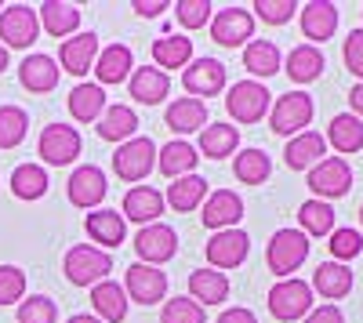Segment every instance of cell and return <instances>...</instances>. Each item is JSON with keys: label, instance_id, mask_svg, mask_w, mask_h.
Listing matches in <instances>:
<instances>
[{"label": "cell", "instance_id": "cell-1", "mask_svg": "<svg viewBox=\"0 0 363 323\" xmlns=\"http://www.w3.org/2000/svg\"><path fill=\"white\" fill-rule=\"evenodd\" d=\"M62 273L73 287H95L109 280L113 273V254L95 247V244H73L62 258Z\"/></svg>", "mask_w": 363, "mask_h": 323}, {"label": "cell", "instance_id": "cell-2", "mask_svg": "<svg viewBox=\"0 0 363 323\" xmlns=\"http://www.w3.org/2000/svg\"><path fill=\"white\" fill-rule=\"evenodd\" d=\"M309 258V237L301 229H277L272 240L265 247V266L269 273H277L280 280H287L291 273L301 269V261Z\"/></svg>", "mask_w": 363, "mask_h": 323}, {"label": "cell", "instance_id": "cell-3", "mask_svg": "<svg viewBox=\"0 0 363 323\" xmlns=\"http://www.w3.org/2000/svg\"><path fill=\"white\" fill-rule=\"evenodd\" d=\"M269 312L277 316L280 323H294L306 319L313 312V287L298 276H287L280 283H272L269 290Z\"/></svg>", "mask_w": 363, "mask_h": 323}, {"label": "cell", "instance_id": "cell-4", "mask_svg": "<svg viewBox=\"0 0 363 323\" xmlns=\"http://www.w3.org/2000/svg\"><path fill=\"white\" fill-rule=\"evenodd\" d=\"M225 109L236 124H258L262 116L272 109V95L269 87L258 80H240L225 91Z\"/></svg>", "mask_w": 363, "mask_h": 323}, {"label": "cell", "instance_id": "cell-5", "mask_svg": "<svg viewBox=\"0 0 363 323\" xmlns=\"http://www.w3.org/2000/svg\"><path fill=\"white\" fill-rule=\"evenodd\" d=\"M313 113H316V106H313V98H309L306 91H287V95H280L277 102H272V109H269V128L277 131V135L294 138V135H301V131L309 128Z\"/></svg>", "mask_w": 363, "mask_h": 323}, {"label": "cell", "instance_id": "cell-6", "mask_svg": "<svg viewBox=\"0 0 363 323\" xmlns=\"http://www.w3.org/2000/svg\"><path fill=\"white\" fill-rule=\"evenodd\" d=\"M153 167H157V142H153V138L135 135L131 142L116 145V153H113V171H116V178H124V182H142V178H149V171H153Z\"/></svg>", "mask_w": 363, "mask_h": 323}, {"label": "cell", "instance_id": "cell-7", "mask_svg": "<svg viewBox=\"0 0 363 323\" xmlns=\"http://www.w3.org/2000/svg\"><path fill=\"white\" fill-rule=\"evenodd\" d=\"M124 290L128 302L135 305H157L167 298V273L157 266H145V261H135L124 269Z\"/></svg>", "mask_w": 363, "mask_h": 323}, {"label": "cell", "instance_id": "cell-8", "mask_svg": "<svg viewBox=\"0 0 363 323\" xmlns=\"http://www.w3.org/2000/svg\"><path fill=\"white\" fill-rule=\"evenodd\" d=\"M80 149H84V138H80V131L69 128V124H48V128L40 131V142H37V153H40L44 164H51V167L73 164V160L80 157Z\"/></svg>", "mask_w": 363, "mask_h": 323}, {"label": "cell", "instance_id": "cell-9", "mask_svg": "<svg viewBox=\"0 0 363 323\" xmlns=\"http://www.w3.org/2000/svg\"><path fill=\"white\" fill-rule=\"evenodd\" d=\"M203 251H207V269L225 273V269L244 266V258L251 251V237L244 229H222V232H215V237L207 240Z\"/></svg>", "mask_w": 363, "mask_h": 323}, {"label": "cell", "instance_id": "cell-10", "mask_svg": "<svg viewBox=\"0 0 363 323\" xmlns=\"http://www.w3.org/2000/svg\"><path fill=\"white\" fill-rule=\"evenodd\" d=\"M182 87L189 91V98H215L218 91H225V66L218 58H193V62L182 69Z\"/></svg>", "mask_w": 363, "mask_h": 323}, {"label": "cell", "instance_id": "cell-11", "mask_svg": "<svg viewBox=\"0 0 363 323\" xmlns=\"http://www.w3.org/2000/svg\"><path fill=\"white\" fill-rule=\"evenodd\" d=\"M352 186V167L342 157H323L316 167H309V189L316 200H338Z\"/></svg>", "mask_w": 363, "mask_h": 323}, {"label": "cell", "instance_id": "cell-12", "mask_svg": "<svg viewBox=\"0 0 363 323\" xmlns=\"http://www.w3.org/2000/svg\"><path fill=\"white\" fill-rule=\"evenodd\" d=\"M211 37H215V44L222 47H240V44H251L255 37V15L247 8H222L211 15Z\"/></svg>", "mask_w": 363, "mask_h": 323}, {"label": "cell", "instance_id": "cell-13", "mask_svg": "<svg viewBox=\"0 0 363 323\" xmlns=\"http://www.w3.org/2000/svg\"><path fill=\"white\" fill-rule=\"evenodd\" d=\"M135 251L138 258L145 261V266H164V261H171L178 254V232L164 222H153V225H142L138 237H135Z\"/></svg>", "mask_w": 363, "mask_h": 323}, {"label": "cell", "instance_id": "cell-14", "mask_svg": "<svg viewBox=\"0 0 363 323\" xmlns=\"http://www.w3.org/2000/svg\"><path fill=\"white\" fill-rule=\"evenodd\" d=\"M40 37V18L29 4H11L0 11V40L4 47H29Z\"/></svg>", "mask_w": 363, "mask_h": 323}, {"label": "cell", "instance_id": "cell-15", "mask_svg": "<svg viewBox=\"0 0 363 323\" xmlns=\"http://www.w3.org/2000/svg\"><path fill=\"white\" fill-rule=\"evenodd\" d=\"M66 193H69V203H73V208H80V211L99 208V203L106 200V171L95 167V164H80L69 174Z\"/></svg>", "mask_w": 363, "mask_h": 323}, {"label": "cell", "instance_id": "cell-16", "mask_svg": "<svg viewBox=\"0 0 363 323\" xmlns=\"http://www.w3.org/2000/svg\"><path fill=\"white\" fill-rule=\"evenodd\" d=\"M58 76H62V69H58V62L51 55H26L22 58V66H18V84L26 87L29 95H48L58 87Z\"/></svg>", "mask_w": 363, "mask_h": 323}, {"label": "cell", "instance_id": "cell-17", "mask_svg": "<svg viewBox=\"0 0 363 323\" xmlns=\"http://www.w3.org/2000/svg\"><path fill=\"white\" fill-rule=\"evenodd\" d=\"M95 58H99V37L95 33H77L69 40L58 44V69L84 76L95 69Z\"/></svg>", "mask_w": 363, "mask_h": 323}, {"label": "cell", "instance_id": "cell-18", "mask_svg": "<svg viewBox=\"0 0 363 323\" xmlns=\"http://www.w3.org/2000/svg\"><path fill=\"white\" fill-rule=\"evenodd\" d=\"M200 218H203L207 229H215V232L236 229V222L244 218V200H240V193H233V189H215L203 200V215Z\"/></svg>", "mask_w": 363, "mask_h": 323}, {"label": "cell", "instance_id": "cell-19", "mask_svg": "<svg viewBox=\"0 0 363 323\" xmlns=\"http://www.w3.org/2000/svg\"><path fill=\"white\" fill-rule=\"evenodd\" d=\"M37 18H40L44 33L55 37L58 44L77 37V29H80V8L77 4H62V0H48V4H40Z\"/></svg>", "mask_w": 363, "mask_h": 323}, {"label": "cell", "instance_id": "cell-20", "mask_svg": "<svg viewBox=\"0 0 363 323\" xmlns=\"http://www.w3.org/2000/svg\"><path fill=\"white\" fill-rule=\"evenodd\" d=\"M164 193H157L153 186H131L124 196V222H138V225H153L164 215Z\"/></svg>", "mask_w": 363, "mask_h": 323}, {"label": "cell", "instance_id": "cell-21", "mask_svg": "<svg viewBox=\"0 0 363 323\" xmlns=\"http://www.w3.org/2000/svg\"><path fill=\"white\" fill-rule=\"evenodd\" d=\"M128 290L120 287L116 280H102L91 287V309L102 323H124L128 319Z\"/></svg>", "mask_w": 363, "mask_h": 323}, {"label": "cell", "instance_id": "cell-22", "mask_svg": "<svg viewBox=\"0 0 363 323\" xmlns=\"http://www.w3.org/2000/svg\"><path fill=\"white\" fill-rule=\"evenodd\" d=\"M128 91H131V98L142 102V106H160V102L171 95V76L160 73L157 66H142V69H135V73L128 76Z\"/></svg>", "mask_w": 363, "mask_h": 323}, {"label": "cell", "instance_id": "cell-23", "mask_svg": "<svg viewBox=\"0 0 363 323\" xmlns=\"http://www.w3.org/2000/svg\"><path fill=\"white\" fill-rule=\"evenodd\" d=\"M84 229H87V237L95 240L102 251L120 247V244H124V237H128V222H124V215H120V211H109V208L91 211V215L84 218Z\"/></svg>", "mask_w": 363, "mask_h": 323}, {"label": "cell", "instance_id": "cell-24", "mask_svg": "<svg viewBox=\"0 0 363 323\" xmlns=\"http://www.w3.org/2000/svg\"><path fill=\"white\" fill-rule=\"evenodd\" d=\"M135 73V55L128 44H109L106 51H99L95 58V80L99 87L106 84H120V80H128Z\"/></svg>", "mask_w": 363, "mask_h": 323}, {"label": "cell", "instance_id": "cell-25", "mask_svg": "<svg viewBox=\"0 0 363 323\" xmlns=\"http://www.w3.org/2000/svg\"><path fill=\"white\" fill-rule=\"evenodd\" d=\"M164 120L174 135H193V131H203L207 128V102L200 98H174L164 113Z\"/></svg>", "mask_w": 363, "mask_h": 323}, {"label": "cell", "instance_id": "cell-26", "mask_svg": "<svg viewBox=\"0 0 363 323\" xmlns=\"http://www.w3.org/2000/svg\"><path fill=\"white\" fill-rule=\"evenodd\" d=\"M301 11V33H306V40H330L338 29V8L327 4V0H313V4L298 8Z\"/></svg>", "mask_w": 363, "mask_h": 323}, {"label": "cell", "instance_id": "cell-27", "mask_svg": "<svg viewBox=\"0 0 363 323\" xmlns=\"http://www.w3.org/2000/svg\"><path fill=\"white\" fill-rule=\"evenodd\" d=\"M99 138H106V142H131L135 138V131H138V113L131 109V106H106V113L99 116Z\"/></svg>", "mask_w": 363, "mask_h": 323}, {"label": "cell", "instance_id": "cell-28", "mask_svg": "<svg viewBox=\"0 0 363 323\" xmlns=\"http://www.w3.org/2000/svg\"><path fill=\"white\" fill-rule=\"evenodd\" d=\"M66 106H69V116L77 124H99V116L106 113V91L99 84H77L66 98Z\"/></svg>", "mask_w": 363, "mask_h": 323}, {"label": "cell", "instance_id": "cell-29", "mask_svg": "<svg viewBox=\"0 0 363 323\" xmlns=\"http://www.w3.org/2000/svg\"><path fill=\"white\" fill-rule=\"evenodd\" d=\"M313 295H323L327 302H338L352 290V269L342 266V261H323V266L313 273Z\"/></svg>", "mask_w": 363, "mask_h": 323}, {"label": "cell", "instance_id": "cell-30", "mask_svg": "<svg viewBox=\"0 0 363 323\" xmlns=\"http://www.w3.org/2000/svg\"><path fill=\"white\" fill-rule=\"evenodd\" d=\"M323 149H327L323 135H316V131H301V135H294V138L287 142L284 160H287L291 171H309V167H316V164L323 160Z\"/></svg>", "mask_w": 363, "mask_h": 323}, {"label": "cell", "instance_id": "cell-31", "mask_svg": "<svg viewBox=\"0 0 363 323\" xmlns=\"http://www.w3.org/2000/svg\"><path fill=\"white\" fill-rule=\"evenodd\" d=\"M189 298L196 305H222L229 298V276L218 269H196L189 273Z\"/></svg>", "mask_w": 363, "mask_h": 323}, {"label": "cell", "instance_id": "cell-32", "mask_svg": "<svg viewBox=\"0 0 363 323\" xmlns=\"http://www.w3.org/2000/svg\"><path fill=\"white\" fill-rule=\"evenodd\" d=\"M153 62L160 73L167 69H186L193 62V40L182 33H164L160 40H153Z\"/></svg>", "mask_w": 363, "mask_h": 323}, {"label": "cell", "instance_id": "cell-33", "mask_svg": "<svg viewBox=\"0 0 363 323\" xmlns=\"http://www.w3.org/2000/svg\"><path fill=\"white\" fill-rule=\"evenodd\" d=\"M196 149L189 142H182V138H174V142H167L164 149H157V167H160V174H167V178L174 182V178H186V174H193V167H196Z\"/></svg>", "mask_w": 363, "mask_h": 323}, {"label": "cell", "instance_id": "cell-34", "mask_svg": "<svg viewBox=\"0 0 363 323\" xmlns=\"http://www.w3.org/2000/svg\"><path fill=\"white\" fill-rule=\"evenodd\" d=\"M203 200H207V182L200 178V174H186V178H174L171 186H167V196H164V203H171L174 211H196V208H203Z\"/></svg>", "mask_w": 363, "mask_h": 323}, {"label": "cell", "instance_id": "cell-35", "mask_svg": "<svg viewBox=\"0 0 363 323\" xmlns=\"http://www.w3.org/2000/svg\"><path fill=\"white\" fill-rule=\"evenodd\" d=\"M236 145H240V131L233 124H207L200 131V153L207 160H225L236 153Z\"/></svg>", "mask_w": 363, "mask_h": 323}, {"label": "cell", "instance_id": "cell-36", "mask_svg": "<svg viewBox=\"0 0 363 323\" xmlns=\"http://www.w3.org/2000/svg\"><path fill=\"white\" fill-rule=\"evenodd\" d=\"M327 142L335 145L338 153H359L363 149V120L352 113H338L327 128Z\"/></svg>", "mask_w": 363, "mask_h": 323}, {"label": "cell", "instance_id": "cell-37", "mask_svg": "<svg viewBox=\"0 0 363 323\" xmlns=\"http://www.w3.org/2000/svg\"><path fill=\"white\" fill-rule=\"evenodd\" d=\"M323 73V51L316 44H298L287 55V76L294 84H313Z\"/></svg>", "mask_w": 363, "mask_h": 323}, {"label": "cell", "instance_id": "cell-38", "mask_svg": "<svg viewBox=\"0 0 363 323\" xmlns=\"http://www.w3.org/2000/svg\"><path fill=\"white\" fill-rule=\"evenodd\" d=\"M280 47L272 44V40H251L247 47H244V69L247 73H255V76H277L280 73Z\"/></svg>", "mask_w": 363, "mask_h": 323}, {"label": "cell", "instance_id": "cell-39", "mask_svg": "<svg viewBox=\"0 0 363 323\" xmlns=\"http://www.w3.org/2000/svg\"><path fill=\"white\" fill-rule=\"evenodd\" d=\"M298 222L306 237H330L335 232V208L327 200H306L298 208Z\"/></svg>", "mask_w": 363, "mask_h": 323}, {"label": "cell", "instance_id": "cell-40", "mask_svg": "<svg viewBox=\"0 0 363 323\" xmlns=\"http://www.w3.org/2000/svg\"><path fill=\"white\" fill-rule=\"evenodd\" d=\"M8 186H11V193H15L18 200H40V196L48 193V171H44L40 164H18V167L11 171Z\"/></svg>", "mask_w": 363, "mask_h": 323}, {"label": "cell", "instance_id": "cell-41", "mask_svg": "<svg viewBox=\"0 0 363 323\" xmlns=\"http://www.w3.org/2000/svg\"><path fill=\"white\" fill-rule=\"evenodd\" d=\"M233 174H236V182H244V186H262L272 174V160L262 149H240L236 160H233Z\"/></svg>", "mask_w": 363, "mask_h": 323}, {"label": "cell", "instance_id": "cell-42", "mask_svg": "<svg viewBox=\"0 0 363 323\" xmlns=\"http://www.w3.org/2000/svg\"><path fill=\"white\" fill-rule=\"evenodd\" d=\"M29 135V113L22 106H0V149H15Z\"/></svg>", "mask_w": 363, "mask_h": 323}, {"label": "cell", "instance_id": "cell-43", "mask_svg": "<svg viewBox=\"0 0 363 323\" xmlns=\"http://www.w3.org/2000/svg\"><path fill=\"white\" fill-rule=\"evenodd\" d=\"M18 323H55L58 319V305L48 298V295H29L18 302V312H15Z\"/></svg>", "mask_w": 363, "mask_h": 323}, {"label": "cell", "instance_id": "cell-44", "mask_svg": "<svg viewBox=\"0 0 363 323\" xmlns=\"http://www.w3.org/2000/svg\"><path fill=\"white\" fill-rule=\"evenodd\" d=\"M160 323H207V309L196 305L193 298H171L160 309Z\"/></svg>", "mask_w": 363, "mask_h": 323}, {"label": "cell", "instance_id": "cell-45", "mask_svg": "<svg viewBox=\"0 0 363 323\" xmlns=\"http://www.w3.org/2000/svg\"><path fill=\"white\" fill-rule=\"evenodd\" d=\"M26 298V273L18 266H0V305H15Z\"/></svg>", "mask_w": 363, "mask_h": 323}, {"label": "cell", "instance_id": "cell-46", "mask_svg": "<svg viewBox=\"0 0 363 323\" xmlns=\"http://www.w3.org/2000/svg\"><path fill=\"white\" fill-rule=\"evenodd\" d=\"M327 247H330V254H335V261H342V266H345L349 258H356L363 251V237H359L356 229H335Z\"/></svg>", "mask_w": 363, "mask_h": 323}, {"label": "cell", "instance_id": "cell-47", "mask_svg": "<svg viewBox=\"0 0 363 323\" xmlns=\"http://www.w3.org/2000/svg\"><path fill=\"white\" fill-rule=\"evenodd\" d=\"M211 0H178L174 4V15H178V22L186 26V29H200V26H207L211 22Z\"/></svg>", "mask_w": 363, "mask_h": 323}, {"label": "cell", "instance_id": "cell-48", "mask_svg": "<svg viewBox=\"0 0 363 323\" xmlns=\"http://www.w3.org/2000/svg\"><path fill=\"white\" fill-rule=\"evenodd\" d=\"M251 11H258V18L269 22V26H284V22L294 18L298 4H294V0H255Z\"/></svg>", "mask_w": 363, "mask_h": 323}, {"label": "cell", "instance_id": "cell-49", "mask_svg": "<svg viewBox=\"0 0 363 323\" xmlns=\"http://www.w3.org/2000/svg\"><path fill=\"white\" fill-rule=\"evenodd\" d=\"M342 58H345V69L352 76H359V84H363V29H352V33L345 37Z\"/></svg>", "mask_w": 363, "mask_h": 323}, {"label": "cell", "instance_id": "cell-50", "mask_svg": "<svg viewBox=\"0 0 363 323\" xmlns=\"http://www.w3.org/2000/svg\"><path fill=\"white\" fill-rule=\"evenodd\" d=\"M306 323H345V316H342L338 305H320L306 316Z\"/></svg>", "mask_w": 363, "mask_h": 323}, {"label": "cell", "instance_id": "cell-51", "mask_svg": "<svg viewBox=\"0 0 363 323\" xmlns=\"http://www.w3.org/2000/svg\"><path fill=\"white\" fill-rule=\"evenodd\" d=\"M215 323H258V316H255L251 309H244V305H233V309H225Z\"/></svg>", "mask_w": 363, "mask_h": 323}, {"label": "cell", "instance_id": "cell-52", "mask_svg": "<svg viewBox=\"0 0 363 323\" xmlns=\"http://www.w3.org/2000/svg\"><path fill=\"white\" fill-rule=\"evenodd\" d=\"M142 18H157L160 11H167V0H135V4H131Z\"/></svg>", "mask_w": 363, "mask_h": 323}, {"label": "cell", "instance_id": "cell-53", "mask_svg": "<svg viewBox=\"0 0 363 323\" xmlns=\"http://www.w3.org/2000/svg\"><path fill=\"white\" fill-rule=\"evenodd\" d=\"M349 102H352V116H359V120H363V84H356L352 91H349Z\"/></svg>", "mask_w": 363, "mask_h": 323}, {"label": "cell", "instance_id": "cell-54", "mask_svg": "<svg viewBox=\"0 0 363 323\" xmlns=\"http://www.w3.org/2000/svg\"><path fill=\"white\" fill-rule=\"evenodd\" d=\"M66 323H102L99 316H91V312H77V316H69Z\"/></svg>", "mask_w": 363, "mask_h": 323}, {"label": "cell", "instance_id": "cell-55", "mask_svg": "<svg viewBox=\"0 0 363 323\" xmlns=\"http://www.w3.org/2000/svg\"><path fill=\"white\" fill-rule=\"evenodd\" d=\"M4 69H8V47L0 44V73H4Z\"/></svg>", "mask_w": 363, "mask_h": 323}, {"label": "cell", "instance_id": "cell-56", "mask_svg": "<svg viewBox=\"0 0 363 323\" xmlns=\"http://www.w3.org/2000/svg\"><path fill=\"white\" fill-rule=\"evenodd\" d=\"M359 222H363V208H359Z\"/></svg>", "mask_w": 363, "mask_h": 323}, {"label": "cell", "instance_id": "cell-57", "mask_svg": "<svg viewBox=\"0 0 363 323\" xmlns=\"http://www.w3.org/2000/svg\"><path fill=\"white\" fill-rule=\"evenodd\" d=\"M0 11H4V4H0Z\"/></svg>", "mask_w": 363, "mask_h": 323}]
</instances>
